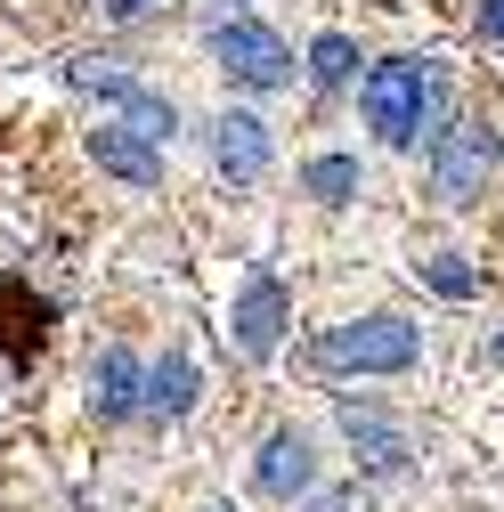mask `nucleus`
<instances>
[{
  "instance_id": "1",
  "label": "nucleus",
  "mask_w": 504,
  "mask_h": 512,
  "mask_svg": "<svg viewBox=\"0 0 504 512\" xmlns=\"http://www.w3.org/2000/svg\"><path fill=\"white\" fill-rule=\"evenodd\" d=\"M309 358H318L326 374H407L423 358V334L407 326V317H358V326H334Z\"/></svg>"
},
{
  "instance_id": "2",
  "label": "nucleus",
  "mask_w": 504,
  "mask_h": 512,
  "mask_svg": "<svg viewBox=\"0 0 504 512\" xmlns=\"http://www.w3.org/2000/svg\"><path fill=\"white\" fill-rule=\"evenodd\" d=\"M358 98H366V122L391 147H415L423 139V114H431V66H423V57H391V66L366 74Z\"/></svg>"
},
{
  "instance_id": "3",
  "label": "nucleus",
  "mask_w": 504,
  "mask_h": 512,
  "mask_svg": "<svg viewBox=\"0 0 504 512\" xmlns=\"http://www.w3.org/2000/svg\"><path fill=\"white\" fill-rule=\"evenodd\" d=\"M212 57H220V74L244 82V90H285L293 82V49L269 33V25H252V17H228L212 33Z\"/></svg>"
},
{
  "instance_id": "4",
  "label": "nucleus",
  "mask_w": 504,
  "mask_h": 512,
  "mask_svg": "<svg viewBox=\"0 0 504 512\" xmlns=\"http://www.w3.org/2000/svg\"><path fill=\"white\" fill-rule=\"evenodd\" d=\"M496 131H480V122H456V131H439V147H431V196L439 204H472L480 187H488V171H496Z\"/></svg>"
},
{
  "instance_id": "5",
  "label": "nucleus",
  "mask_w": 504,
  "mask_h": 512,
  "mask_svg": "<svg viewBox=\"0 0 504 512\" xmlns=\"http://www.w3.org/2000/svg\"><path fill=\"white\" fill-rule=\"evenodd\" d=\"M228 326H236V350H244V358H277V342H285V326H293V301H285L277 269H252V277H244Z\"/></svg>"
},
{
  "instance_id": "6",
  "label": "nucleus",
  "mask_w": 504,
  "mask_h": 512,
  "mask_svg": "<svg viewBox=\"0 0 504 512\" xmlns=\"http://www.w3.org/2000/svg\"><path fill=\"white\" fill-rule=\"evenodd\" d=\"M74 90H98V98H114L122 114H131V131H147L155 147L179 131V114H171V98H155L147 82H131V74H106V66H74Z\"/></svg>"
},
{
  "instance_id": "7",
  "label": "nucleus",
  "mask_w": 504,
  "mask_h": 512,
  "mask_svg": "<svg viewBox=\"0 0 504 512\" xmlns=\"http://www.w3.org/2000/svg\"><path fill=\"white\" fill-rule=\"evenodd\" d=\"M90 163L114 171V179H131V187H155L163 179V147L147 131H131V122H98V131H90Z\"/></svg>"
},
{
  "instance_id": "8",
  "label": "nucleus",
  "mask_w": 504,
  "mask_h": 512,
  "mask_svg": "<svg viewBox=\"0 0 504 512\" xmlns=\"http://www.w3.org/2000/svg\"><path fill=\"white\" fill-rule=\"evenodd\" d=\"M309 480H318V456H309V439H301V431H269L261 464H252V488L277 496V504H293V496H309Z\"/></svg>"
},
{
  "instance_id": "9",
  "label": "nucleus",
  "mask_w": 504,
  "mask_h": 512,
  "mask_svg": "<svg viewBox=\"0 0 504 512\" xmlns=\"http://www.w3.org/2000/svg\"><path fill=\"white\" fill-rule=\"evenodd\" d=\"M212 163L236 179V187H252L269 171V122L261 114H220L212 122Z\"/></svg>"
},
{
  "instance_id": "10",
  "label": "nucleus",
  "mask_w": 504,
  "mask_h": 512,
  "mask_svg": "<svg viewBox=\"0 0 504 512\" xmlns=\"http://www.w3.org/2000/svg\"><path fill=\"white\" fill-rule=\"evenodd\" d=\"M139 382H147V366H139L131 350H98V366H90V415H98V423L139 415Z\"/></svg>"
},
{
  "instance_id": "11",
  "label": "nucleus",
  "mask_w": 504,
  "mask_h": 512,
  "mask_svg": "<svg viewBox=\"0 0 504 512\" xmlns=\"http://www.w3.org/2000/svg\"><path fill=\"white\" fill-rule=\"evenodd\" d=\"M196 391H204V374H196V358H163L147 382H139V415H163V423H179L187 407H196Z\"/></svg>"
},
{
  "instance_id": "12",
  "label": "nucleus",
  "mask_w": 504,
  "mask_h": 512,
  "mask_svg": "<svg viewBox=\"0 0 504 512\" xmlns=\"http://www.w3.org/2000/svg\"><path fill=\"white\" fill-rule=\"evenodd\" d=\"M342 431H350V447H366V464H374V472H399V464H407V439H399V423H391L383 407L342 399Z\"/></svg>"
},
{
  "instance_id": "13",
  "label": "nucleus",
  "mask_w": 504,
  "mask_h": 512,
  "mask_svg": "<svg viewBox=\"0 0 504 512\" xmlns=\"http://www.w3.org/2000/svg\"><path fill=\"white\" fill-rule=\"evenodd\" d=\"M301 179H309V196H318V204H350L358 196V163L350 155H318Z\"/></svg>"
},
{
  "instance_id": "14",
  "label": "nucleus",
  "mask_w": 504,
  "mask_h": 512,
  "mask_svg": "<svg viewBox=\"0 0 504 512\" xmlns=\"http://www.w3.org/2000/svg\"><path fill=\"white\" fill-rule=\"evenodd\" d=\"M309 74H318L326 90H342V82L358 74V49H350L342 33H318V49H309Z\"/></svg>"
},
{
  "instance_id": "15",
  "label": "nucleus",
  "mask_w": 504,
  "mask_h": 512,
  "mask_svg": "<svg viewBox=\"0 0 504 512\" xmlns=\"http://www.w3.org/2000/svg\"><path fill=\"white\" fill-rule=\"evenodd\" d=\"M423 277H431L439 293H448V301H464V293H472V269H464V261H431Z\"/></svg>"
},
{
  "instance_id": "16",
  "label": "nucleus",
  "mask_w": 504,
  "mask_h": 512,
  "mask_svg": "<svg viewBox=\"0 0 504 512\" xmlns=\"http://www.w3.org/2000/svg\"><path fill=\"white\" fill-rule=\"evenodd\" d=\"M358 504H366L358 488H334V496H318V504H309V512H358Z\"/></svg>"
},
{
  "instance_id": "17",
  "label": "nucleus",
  "mask_w": 504,
  "mask_h": 512,
  "mask_svg": "<svg viewBox=\"0 0 504 512\" xmlns=\"http://www.w3.org/2000/svg\"><path fill=\"white\" fill-rule=\"evenodd\" d=\"M480 33H488V41H504V0H480Z\"/></svg>"
},
{
  "instance_id": "18",
  "label": "nucleus",
  "mask_w": 504,
  "mask_h": 512,
  "mask_svg": "<svg viewBox=\"0 0 504 512\" xmlns=\"http://www.w3.org/2000/svg\"><path fill=\"white\" fill-rule=\"evenodd\" d=\"M147 9V0H106V17H139Z\"/></svg>"
}]
</instances>
